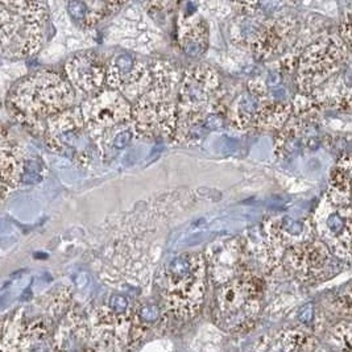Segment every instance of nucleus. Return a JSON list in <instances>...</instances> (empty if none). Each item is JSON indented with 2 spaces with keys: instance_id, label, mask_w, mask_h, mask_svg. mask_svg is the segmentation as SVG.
<instances>
[{
  "instance_id": "obj_5",
  "label": "nucleus",
  "mask_w": 352,
  "mask_h": 352,
  "mask_svg": "<svg viewBox=\"0 0 352 352\" xmlns=\"http://www.w3.org/2000/svg\"><path fill=\"white\" fill-rule=\"evenodd\" d=\"M218 87V75L208 67H193L185 77L182 84L180 119L185 123L197 121L199 106L207 103L210 95Z\"/></svg>"
},
{
  "instance_id": "obj_8",
  "label": "nucleus",
  "mask_w": 352,
  "mask_h": 352,
  "mask_svg": "<svg viewBox=\"0 0 352 352\" xmlns=\"http://www.w3.org/2000/svg\"><path fill=\"white\" fill-rule=\"evenodd\" d=\"M106 78V73L102 66L101 61L94 56L84 57L82 62L77 65V70L74 75V81L77 86L86 91H94L102 86Z\"/></svg>"
},
{
  "instance_id": "obj_3",
  "label": "nucleus",
  "mask_w": 352,
  "mask_h": 352,
  "mask_svg": "<svg viewBox=\"0 0 352 352\" xmlns=\"http://www.w3.org/2000/svg\"><path fill=\"white\" fill-rule=\"evenodd\" d=\"M162 67V73L156 77L149 90L140 97L131 112L139 131L145 135H168L177 127L175 104L171 90L174 84L170 74Z\"/></svg>"
},
{
  "instance_id": "obj_7",
  "label": "nucleus",
  "mask_w": 352,
  "mask_h": 352,
  "mask_svg": "<svg viewBox=\"0 0 352 352\" xmlns=\"http://www.w3.org/2000/svg\"><path fill=\"white\" fill-rule=\"evenodd\" d=\"M94 119L104 127H114L131 117L132 108L120 93L108 91L97 98Z\"/></svg>"
},
{
  "instance_id": "obj_2",
  "label": "nucleus",
  "mask_w": 352,
  "mask_h": 352,
  "mask_svg": "<svg viewBox=\"0 0 352 352\" xmlns=\"http://www.w3.org/2000/svg\"><path fill=\"white\" fill-rule=\"evenodd\" d=\"M262 284L256 277L232 279L219 288L215 299V316L219 325L236 331L253 322L260 310Z\"/></svg>"
},
{
  "instance_id": "obj_6",
  "label": "nucleus",
  "mask_w": 352,
  "mask_h": 352,
  "mask_svg": "<svg viewBox=\"0 0 352 352\" xmlns=\"http://www.w3.org/2000/svg\"><path fill=\"white\" fill-rule=\"evenodd\" d=\"M331 262V256L323 244L306 243L290 249L286 255V265L303 280H318L325 275Z\"/></svg>"
},
{
  "instance_id": "obj_4",
  "label": "nucleus",
  "mask_w": 352,
  "mask_h": 352,
  "mask_svg": "<svg viewBox=\"0 0 352 352\" xmlns=\"http://www.w3.org/2000/svg\"><path fill=\"white\" fill-rule=\"evenodd\" d=\"M345 54V48L339 38L329 37L323 41H317L316 44L306 49L299 66V77L302 82L310 77L312 83L322 82L330 73L335 71ZM307 83L305 89L309 87Z\"/></svg>"
},
{
  "instance_id": "obj_1",
  "label": "nucleus",
  "mask_w": 352,
  "mask_h": 352,
  "mask_svg": "<svg viewBox=\"0 0 352 352\" xmlns=\"http://www.w3.org/2000/svg\"><path fill=\"white\" fill-rule=\"evenodd\" d=\"M165 306L178 318L197 314L206 292V265L202 255L177 257L162 277Z\"/></svg>"
}]
</instances>
